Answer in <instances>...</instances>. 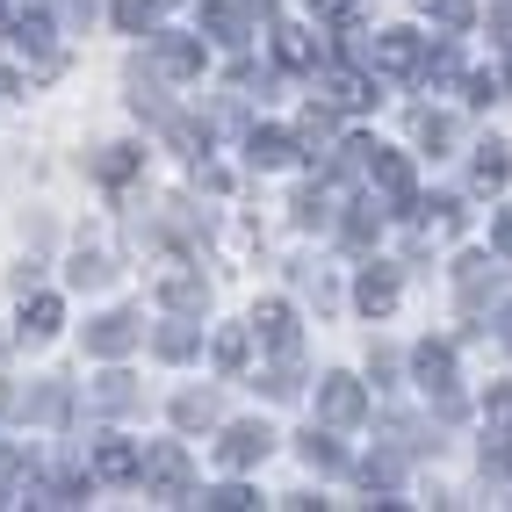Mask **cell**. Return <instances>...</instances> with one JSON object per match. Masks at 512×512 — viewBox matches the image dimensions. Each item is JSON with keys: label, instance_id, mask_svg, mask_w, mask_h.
Listing matches in <instances>:
<instances>
[{"label": "cell", "instance_id": "cell-16", "mask_svg": "<svg viewBox=\"0 0 512 512\" xmlns=\"http://www.w3.org/2000/svg\"><path fill=\"white\" fill-rule=\"evenodd\" d=\"M159 296H166V303H181V311H195V303H202V282H195V275H166Z\"/></svg>", "mask_w": 512, "mask_h": 512}, {"label": "cell", "instance_id": "cell-14", "mask_svg": "<svg viewBox=\"0 0 512 512\" xmlns=\"http://www.w3.org/2000/svg\"><path fill=\"white\" fill-rule=\"evenodd\" d=\"M282 65H318V44H311V29H282Z\"/></svg>", "mask_w": 512, "mask_h": 512}, {"label": "cell", "instance_id": "cell-10", "mask_svg": "<svg viewBox=\"0 0 512 512\" xmlns=\"http://www.w3.org/2000/svg\"><path fill=\"white\" fill-rule=\"evenodd\" d=\"M419 383L448 397V383H455V354H448V347H433V339H426V347H419Z\"/></svg>", "mask_w": 512, "mask_h": 512}, {"label": "cell", "instance_id": "cell-6", "mask_svg": "<svg viewBox=\"0 0 512 512\" xmlns=\"http://www.w3.org/2000/svg\"><path fill=\"white\" fill-rule=\"evenodd\" d=\"M354 296H361V311H368V318H383V311H397V275H390V267H368Z\"/></svg>", "mask_w": 512, "mask_h": 512}, {"label": "cell", "instance_id": "cell-13", "mask_svg": "<svg viewBox=\"0 0 512 512\" xmlns=\"http://www.w3.org/2000/svg\"><path fill=\"white\" fill-rule=\"evenodd\" d=\"M58 318H65V311H58V296H37V303H29V311H22L29 339H51V332H58Z\"/></svg>", "mask_w": 512, "mask_h": 512}, {"label": "cell", "instance_id": "cell-23", "mask_svg": "<svg viewBox=\"0 0 512 512\" xmlns=\"http://www.w3.org/2000/svg\"><path fill=\"white\" fill-rule=\"evenodd\" d=\"M145 15H152V0H116V22L123 29H145Z\"/></svg>", "mask_w": 512, "mask_h": 512}, {"label": "cell", "instance_id": "cell-20", "mask_svg": "<svg viewBox=\"0 0 512 512\" xmlns=\"http://www.w3.org/2000/svg\"><path fill=\"white\" fill-rule=\"evenodd\" d=\"M246 332H217V368H246Z\"/></svg>", "mask_w": 512, "mask_h": 512}, {"label": "cell", "instance_id": "cell-4", "mask_svg": "<svg viewBox=\"0 0 512 512\" xmlns=\"http://www.w3.org/2000/svg\"><path fill=\"white\" fill-rule=\"evenodd\" d=\"M375 65H383V73H419L426 51H419L412 29H390V37H375Z\"/></svg>", "mask_w": 512, "mask_h": 512}, {"label": "cell", "instance_id": "cell-5", "mask_svg": "<svg viewBox=\"0 0 512 512\" xmlns=\"http://www.w3.org/2000/svg\"><path fill=\"white\" fill-rule=\"evenodd\" d=\"M267 448H275V433H267V426H231V433H224V462H231V469L260 462Z\"/></svg>", "mask_w": 512, "mask_h": 512}, {"label": "cell", "instance_id": "cell-24", "mask_svg": "<svg viewBox=\"0 0 512 512\" xmlns=\"http://www.w3.org/2000/svg\"><path fill=\"white\" fill-rule=\"evenodd\" d=\"M491 246H498V253H505V260H512V210H505V217H498V231H491Z\"/></svg>", "mask_w": 512, "mask_h": 512}, {"label": "cell", "instance_id": "cell-8", "mask_svg": "<svg viewBox=\"0 0 512 512\" xmlns=\"http://www.w3.org/2000/svg\"><path fill=\"white\" fill-rule=\"evenodd\" d=\"M152 484L166 498H188V455L181 448H152Z\"/></svg>", "mask_w": 512, "mask_h": 512}, {"label": "cell", "instance_id": "cell-25", "mask_svg": "<svg viewBox=\"0 0 512 512\" xmlns=\"http://www.w3.org/2000/svg\"><path fill=\"white\" fill-rule=\"evenodd\" d=\"M505 339H512V311H505Z\"/></svg>", "mask_w": 512, "mask_h": 512}, {"label": "cell", "instance_id": "cell-18", "mask_svg": "<svg viewBox=\"0 0 512 512\" xmlns=\"http://www.w3.org/2000/svg\"><path fill=\"white\" fill-rule=\"evenodd\" d=\"M512 174V159H505V145H484V159H476V181H484V188H498Z\"/></svg>", "mask_w": 512, "mask_h": 512}, {"label": "cell", "instance_id": "cell-11", "mask_svg": "<svg viewBox=\"0 0 512 512\" xmlns=\"http://www.w3.org/2000/svg\"><path fill=\"white\" fill-rule=\"evenodd\" d=\"M159 65H166L174 80H188V73H202V44H195V37H166V44H159Z\"/></svg>", "mask_w": 512, "mask_h": 512}, {"label": "cell", "instance_id": "cell-7", "mask_svg": "<svg viewBox=\"0 0 512 512\" xmlns=\"http://www.w3.org/2000/svg\"><path fill=\"white\" fill-rule=\"evenodd\" d=\"M87 347H94V354H130V347H138V325H130L123 311H116V318H94Z\"/></svg>", "mask_w": 512, "mask_h": 512}, {"label": "cell", "instance_id": "cell-19", "mask_svg": "<svg viewBox=\"0 0 512 512\" xmlns=\"http://www.w3.org/2000/svg\"><path fill=\"white\" fill-rule=\"evenodd\" d=\"M484 419H491V433H498V440L512 433V383H505V390H491V404H484Z\"/></svg>", "mask_w": 512, "mask_h": 512}, {"label": "cell", "instance_id": "cell-9", "mask_svg": "<svg viewBox=\"0 0 512 512\" xmlns=\"http://www.w3.org/2000/svg\"><path fill=\"white\" fill-rule=\"evenodd\" d=\"M325 101H332V109H347V116H354V109H368V101H375V87H368L361 73H332V80H325Z\"/></svg>", "mask_w": 512, "mask_h": 512}, {"label": "cell", "instance_id": "cell-21", "mask_svg": "<svg viewBox=\"0 0 512 512\" xmlns=\"http://www.w3.org/2000/svg\"><path fill=\"white\" fill-rule=\"evenodd\" d=\"M210 505H217V512H246V505H260V498H253L246 484H217V491H210Z\"/></svg>", "mask_w": 512, "mask_h": 512}, {"label": "cell", "instance_id": "cell-15", "mask_svg": "<svg viewBox=\"0 0 512 512\" xmlns=\"http://www.w3.org/2000/svg\"><path fill=\"white\" fill-rule=\"evenodd\" d=\"M94 469H101V476H130V469H138V448H123V440H109V448L94 455Z\"/></svg>", "mask_w": 512, "mask_h": 512}, {"label": "cell", "instance_id": "cell-12", "mask_svg": "<svg viewBox=\"0 0 512 512\" xmlns=\"http://www.w3.org/2000/svg\"><path fill=\"white\" fill-rule=\"evenodd\" d=\"M296 145H289V130H253V166H282Z\"/></svg>", "mask_w": 512, "mask_h": 512}, {"label": "cell", "instance_id": "cell-22", "mask_svg": "<svg viewBox=\"0 0 512 512\" xmlns=\"http://www.w3.org/2000/svg\"><path fill=\"white\" fill-rule=\"evenodd\" d=\"M159 354H166V361H188V354H195V332H181V325L159 332Z\"/></svg>", "mask_w": 512, "mask_h": 512}, {"label": "cell", "instance_id": "cell-1", "mask_svg": "<svg viewBox=\"0 0 512 512\" xmlns=\"http://www.w3.org/2000/svg\"><path fill=\"white\" fill-rule=\"evenodd\" d=\"M361 159H368V181L383 188V195L397 202V210H412V166H404L397 152H383V145H368Z\"/></svg>", "mask_w": 512, "mask_h": 512}, {"label": "cell", "instance_id": "cell-17", "mask_svg": "<svg viewBox=\"0 0 512 512\" xmlns=\"http://www.w3.org/2000/svg\"><path fill=\"white\" fill-rule=\"evenodd\" d=\"M130 174H138V152H130V145H109V152H101V181H130Z\"/></svg>", "mask_w": 512, "mask_h": 512}, {"label": "cell", "instance_id": "cell-3", "mask_svg": "<svg viewBox=\"0 0 512 512\" xmlns=\"http://www.w3.org/2000/svg\"><path fill=\"white\" fill-rule=\"evenodd\" d=\"M253 332H260V339H267L275 354H289V347H296V311H289L282 296H267L260 311H253Z\"/></svg>", "mask_w": 512, "mask_h": 512}, {"label": "cell", "instance_id": "cell-2", "mask_svg": "<svg viewBox=\"0 0 512 512\" xmlns=\"http://www.w3.org/2000/svg\"><path fill=\"white\" fill-rule=\"evenodd\" d=\"M318 412L332 419V426H354L368 404H361V390H354V375H325L318 383Z\"/></svg>", "mask_w": 512, "mask_h": 512}]
</instances>
